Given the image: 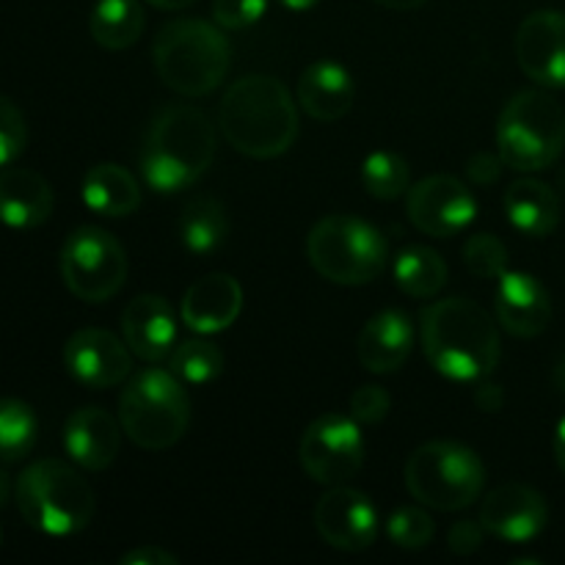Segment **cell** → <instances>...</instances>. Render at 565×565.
I'll return each mask as SVG.
<instances>
[{
    "instance_id": "cell-26",
    "label": "cell",
    "mask_w": 565,
    "mask_h": 565,
    "mask_svg": "<svg viewBox=\"0 0 565 565\" xmlns=\"http://www.w3.org/2000/svg\"><path fill=\"white\" fill-rule=\"evenodd\" d=\"M147 28V11L141 0H97L88 17L92 39L105 50L132 47Z\"/></svg>"
},
{
    "instance_id": "cell-18",
    "label": "cell",
    "mask_w": 565,
    "mask_h": 565,
    "mask_svg": "<svg viewBox=\"0 0 565 565\" xmlns=\"http://www.w3.org/2000/svg\"><path fill=\"white\" fill-rule=\"evenodd\" d=\"M121 423L99 406H83L66 417L64 450L86 472H103L121 450Z\"/></svg>"
},
{
    "instance_id": "cell-22",
    "label": "cell",
    "mask_w": 565,
    "mask_h": 565,
    "mask_svg": "<svg viewBox=\"0 0 565 565\" xmlns=\"http://www.w3.org/2000/svg\"><path fill=\"white\" fill-rule=\"evenodd\" d=\"M356 86L351 72L337 61H315L298 77V108L315 121H340L351 114Z\"/></svg>"
},
{
    "instance_id": "cell-12",
    "label": "cell",
    "mask_w": 565,
    "mask_h": 565,
    "mask_svg": "<svg viewBox=\"0 0 565 565\" xmlns=\"http://www.w3.org/2000/svg\"><path fill=\"white\" fill-rule=\"evenodd\" d=\"M406 213L423 235L456 237L475 221L478 202L458 177L430 174L408 188Z\"/></svg>"
},
{
    "instance_id": "cell-39",
    "label": "cell",
    "mask_w": 565,
    "mask_h": 565,
    "mask_svg": "<svg viewBox=\"0 0 565 565\" xmlns=\"http://www.w3.org/2000/svg\"><path fill=\"white\" fill-rule=\"evenodd\" d=\"M180 557L160 546H138V550L121 555V565H177Z\"/></svg>"
},
{
    "instance_id": "cell-34",
    "label": "cell",
    "mask_w": 565,
    "mask_h": 565,
    "mask_svg": "<svg viewBox=\"0 0 565 565\" xmlns=\"http://www.w3.org/2000/svg\"><path fill=\"white\" fill-rule=\"evenodd\" d=\"M28 143V125L22 110L0 94V169L14 163Z\"/></svg>"
},
{
    "instance_id": "cell-25",
    "label": "cell",
    "mask_w": 565,
    "mask_h": 565,
    "mask_svg": "<svg viewBox=\"0 0 565 565\" xmlns=\"http://www.w3.org/2000/svg\"><path fill=\"white\" fill-rule=\"evenodd\" d=\"M83 204L105 218H125L141 207V185L119 163H99L88 169L81 185Z\"/></svg>"
},
{
    "instance_id": "cell-40",
    "label": "cell",
    "mask_w": 565,
    "mask_h": 565,
    "mask_svg": "<svg viewBox=\"0 0 565 565\" xmlns=\"http://www.w3.org/2000/svg\"><path fill=\"white\" fill-rule=\"evenodd\" d=\"M475 406L486 414H497L505 406V390L500 384H494V381L483 379L478 384V390H475Z\"/></svg>"
},
{
    "instance_id": "cell-1",
    "label": "cell",
    "mask_w": 565,
    "mask_h": 565,
    "mask_svg": "<svg viewBox=\"0 0 565 565\" xmlns=\"http://www.w3.org/2000/svg\"><path fill=\"white\" fill-rule=\"evenodd\" d=\"M500 323L472 298H445L425 307L419 340L425 359L450 381H483L502 356Z\"/></svg>"
},
{
    "instance_id": "cell-20",
    "label": "cell",
    "mask_w": 565,
    "mask_h": 565,
    "mask_svg": "<svg viewBox=\"0 0 565 565\" xmlns=\"http://www.w3.org/2000/svg\"><path fill=\"white\" fill-rule=\"evenodd\" d=\"M243 312V287L230 274H207L188 287L180 318L196 334L226 331Z\"/></svg>"
},
{
    "instance_id": "cell-4",
    "label": "cell",
    "mask_w": 565,
    "mask_h": 565,
    "mask_svg": "<svg viewBox=\"0 0 565 565\" xmlns=\"http://www.w3.org/2000/svg\"><path fill=\"white\" fill-rule=\"evenodd\" d=\"M152 64L166 88L182 97H204L226 81L232 47L213 22L180 17L154 36Z\"/></svg>"
},
{
    "instance_id": "cell-33",
    "label": "cell",
    "mask_w": 565,
    "mask_h": 565,
    "mask_svg": "<svg viewBox=\"0 0 565 565\" xmlns=\"http://www.w3.org/2000/svg\"><path fill=\"white\" fill-rule=\"evenodd\" d=\"M434 519L425 511V505L419 508V502L417 505L401 508V511L392 513L390 522H386V535H390L392 544L408 552L425 550V546L430 544V539H434Z\"/></svg>"
},
{
    "instance_id": "cell-45",
    "label": "cell",
    "mask_w": 565,
    "mask_h": 565,
    "mask_svg": "<svg viewBox=\"0 0 565 565\" xmlns=\"http://www.w3.org/2000/svg\"><path fill=\"white\" fill-rule=\"evenodd\" d=\"M281 6H287V9H292V11H307V9H312V6H318L320 0H279Z\"/></svg>"
},
{
    "instance_id": "cell-29",
    "label": "cell",
    "mask_w": 565,
    "mask_h": 565,
    "mask_svg": "<svg viewBox=\"0 0 565 565\" xmlns=\"http://www.w3.org/2000/svg\"><path fill=\"white\" fill-rule=\"evenodd\" d=\"M39 419L28 403L17 397H0V461L17 463L36 447Z\"/></svg>"
},
{
    "instance_id": "cell-46",
    "label": "cell",
    "mask_w": 565,
    "mask_h": 565,
    "mask_svg": "<svg viewBox=\"0 0 565 565\" xmlns=\"http://www.w3.org/2000/svg\"><path fill=\"white\" fill-rule=\"evenodd\" d=\"M552 381H555L557 390H561L563 395H565V356L555 364V373H552Z\"/></svg>"
},
{
    "instance_id": "cell-23",
    "label": "cell",
    "mask_w": 565,
    "mask_h": 565,
    "mask_svg": "<svg viewBox=\"0 0 565 565\" xmlns=\"http://www.w3.org/2000/svg\"><path fill=\"white\" fill-rule=\"evenodd\" d=\"M55 193L33 169H0V224L11 230H36L53 215Z\"/></svg>"
},
{
    "instance_id": "cell-27",
    "label": "cell",
    "mask_w": 565,
    "mask_h": 565,
    "mask_svg": "<svg viewBox=\"0 0 565 565\" xmlns=\"http://www.w3.org/2000/svg\"><path fill=\"white\" fill-rule=\"evenodd\" d=\"M177 230H180V241L188 252L213 254L230 235V221H226L224 204L213 196L193 199L182 210Z\"/></svg>"
},
{
    "instance_id": "cell-21",
    "label": "cell",
    "mask_w": 565,
    "mask_h": 565,
    "mask_svg": "<svg viewBox=\"0 0 565 565\" xmlns=\"http://www.w3.org/2000/svg\"><path fill=\"white\" fill-rule=\"evenodd\" d=\"M414 340H417L414 320L403 309H384V312L373 315L359 334V362L367 373H397L412 356Z\"/></svg>"
},
{
    "instance_id": "cell-15",
    "label": "cell",
    "mask_w": 565,
    "mask_h": 565,
    "mask_svg": "<svg viewBox=\"0 0 565 565\" xmlns=\"http://www.w3.org/2000/svg\"><path fill=\"white\" fill-rule=\"evenodd\" d=\"M516 61L524 75L546 88H565V14L533 11L516 31Z\"/></svg>"
},
{
    "instance_id": "cell-36",
    "label": "cell",
    "mask_w": 565,
    "mask_h": 565,
    "mask_svg": "<svg viewBox=\"0 0 565 565\" xmlns=\"http://www.w3.org/2000/svg\"><path fill=\"white\" fill-rule=\"evenodd\" d=\"M392 408V397L384 386L364 384L351 395V417L359 425H379L384 423Z\"/></svg>"
},
{
    "instance_id": "cell-44",
    "label": "cell",
    "mask_w": 565,
    "mask_h": 565,
    "mask_svg": "<svg viewBox=\"0 0 565 565\" xmlns=\"http://www.w3.org/2000/svg\"><path fill=\"white\" fill-rule=\"evenodd\" d=\"M11 494H14V486H11L9 475H6L3 469H0V508H3L6 502L11 500Z\"/></svg>"
},
{
    "instance_id": "cell-2",
    "label": "cell",
    "mask_w": 565,
    "mask_h": 565,
    "mask_svg": "<svg viewBox=\"0 0 565 565\" xmlns=\"http://www.w3.org/2000/svg\"><path fill=\"white\" fill-rule=\"evenodd\" d=\"M226 143L254 160L285 154L298 138V99L274 75H246L226 88L218 108Z\"/></svg>"
},
{
    "instance_id": "cell-31",
    "label": "cell",
    "mask_w": 565,
    "mask_h": 565,
    "mask_svg": "<svg viewBox=\"0 0 565 565\" xmlns=\"http://www.w3.org/2000/svg\"><path fill=\"white\" fill-rule=\"evenodd\" d=\"M171 373L182 381V384L202 386L210 384L224 370V353L215 342L210 340H188L171 351Z\"/></svg>"
},
{
    "instance_id": "cell-32",
    "label": "cell",
    "mask_w": 565,
    "mask_h": 565,
    "mask_svg": "<svg viewBox=\"0 0 565 565\" xmlns=\"http://www.w3.org/2000/svg\"><path fill=\"white\" fill-rule=\"evenodd\" d=\"M463 265L478 279H500L508 270V246L494 232H478L463 243Z\"/></svg>"
},
{
    "instance_id": "cell-17",
    "label": "cell",
    "mask_w": 565,
    "mask_h": 565,
    "mask_svg": "<svg viewBox=\"0 0 565 565\" xmlns=\"http://www.w3.org/2000/svg\"><path fill=\"white\" fill-rule=\"evenodd\" d=\"M494 312L500 329L519 340H533L544 334L552 323L550 290L533 274L505 270L497 285Z\"/></svg>"
},
{
    "instance_id": "cell-7",
    "label": "cell",
    "mask_w": 565,
    "mask_h": 565,
    "mask_svg": "<svg viewBox=\"0 0 565 565\" xmlns=\"http://www.w3.org/2000/svg\"><path fill=\"white\" fill-rule=\"evenodd\" d=\"M307 259L326 281L362 287L379 279L390 263V246L379 226L359 215H326L307 237Z\"/></svg>"
},
{
    "instance_id": "cell-47",
    "label": "cell",
    "mask_w": 565,
    "mask_h": 565,
    "mask_svg": "<svg viewBox=\"0 0 565 565\" xmlns=\"http://www.w3.org/2000/svg\"><path fill=\"white\" fill-rule=\"evenodd\" d=\"M0 546H3V527H0Z\"/></svg>"
},
{
    "instance_id": "cell-35",
    "label": "cell",
    "mask_w": 565,
    "mask_h": 565,
    "mask_svg": "<svg viewBox=\"0 0 565 565\" xmlns=\"http://www.w3.org/2000/svg\"><path fill=\"white\" fill-rule=\"evenodd\" d=\"M268 0H213V20L226 31H243L263 20Z\"/></svg>"
},
{
    "instance_id": "cell-10",
    "label": "cell",
    "mask_w": 565,
    "mask_h": 565,
    "mask_svg": "<svg viewBox=\"0 0 565 565\" xmlns=\"http://www.w3.org/2000/svg\"><path fill=\"white\" fill-rule=\"evenodd\" d=\"M58 265L66 290L86 303L114 298L130 270L121 243L99 226H77L61 246Z\"/></svg>"
},
{
    "instance_id": "cell-6",
    "label": "cell",
    "mask_w": 565,
    "mask_h": 565,
    "mask_svg": "<svg viewBox=\"0 0 565 565\" xmlns=\"http://www.w3.org/2000/svg\"><path fill=\"white\" fill-rule=\"evenodd\" d=\"M119 423L132 445L163 452L188 434L191 397L171 370H141L121 392Z\"/></svg>"
},
{
    "instance_id": "cell-16",
    "label": "cell",
    "mask_w": 565,
    "mask_h": 565,
    "mask_svg": "<svg viewBox=\"0 0 565 565\" xmlns=\"http://www.w3.org/2000/svg\"><path fill=\"white\" fill-rule=\"evenodd\" d=\"M550 522V508L541 491L527 483H505L486 494L480 505V524L486 533L508 544H527L539 539Z\"/></svg>"
},
{
    "instance_id": "cell-3",
    "label": "cell",
    "mask_w": 565,
    "mask_h": 565,
    "mask_svg": "<svg viewBox=\"0 0 565 565\" xmlns=\"http://www.w3.org/2000/svg\"><path fill=\"white\" fill-rule=\"evenodd\" d=\"M218 132L202 108L163 105L152 116L141 147V177L152 191L180 193L202 180L215 160Z\"/></svg>"
},
{
    "instance_id": "cell-13",
    "label": "cell",
    "mask_w": 565,
    "mask_h": 565,
    "mask_svg": "<svg viewBox=\"0 0 565 565\" xmlns=\"http://www.w3.org/2000/svg\"><path fill=\"white\" fill-rule=\"evenodd\" d=\"M315 527L331 550L364 552L379 539V511L362 491L329 486L315 505Z\"/></svg>"
},
{
    "instance_id": "cell-43",
    "label": "cell",
    "mask_w": 565,
    "mask_h": 565,
    "mask_svg": "<svg viewBox=\"0 0 565 565\" xmlns=\"http://www.w3.org/2000/svg\"><path fill=\"white\" fill-rule=\"evenodd\" d=\"M152 9H160V11H182L188 9V6H193L196 0H147Z\"/></svg>"
},
{
    "instance_id": "cell-9",
    "label": "cell",
    "mask_w": 565,
    "mask_h": 565,
    "mask_svg": "<svg viewBox=\"0 0 565 565\" xmlns=\"http://www.w3.org/2000/svg\"><path fill=\"white\" fill-rule=\"evenodd\" d=\"M406 489L419 505L441 513H456L469 508L486 486V467L478 452L458 441L436 439L417 447L408 456Z\"/></svg>"
},
{
    "instance_id": "cell-28",
    "label": "cell",
    "mask_w": 565,
    "mask_h": 565,
    "mask_svg": "<svg viewBox=\"0 0 565 565\" xmlns=\"http://www.w3.org/2000/svg\"><path fill=\"white\" fill-rule=\"evenodd\" d=\"M395 281L406 296L434 298L447 285V263L428 246H408L395 257Z\"/></svg>"
},
{
    "instance_id": "cell-37",
    "label": "cell",
    "mask_w": 565,
    "mask_h": 565,
    "mask_svg": "<svg viewBox=\"0 0 565 565\" xmlns=\"http://www.w3.org/2000/svg\"><path fill=\"white\" fill-rule=\"evenodd\" d=\"M483 539H486V527L478 522H472V519H463V522H456L450 527V533H447V546H450L452 555H475V552L483 546Z\"/></svg>"
},
{
    "instance_id": "cell-42",
    "label": "cell",
    "mask_w": 565,
    "mask_h": 565,
    "mask_svg": "<svg viewBox=\"0 0 565 565\" xmlns=\"http://www.w3.org/2000/svg\"><path fill=\"white\" fill-rule=\"evenodd\" d=\"M375 3L392 11H412V9H419L423 3H428V0H375Z\"/></svg>"
},
{
    "instance_id": "cell-19",
    "label": "cell",
    "mask_w": 565,
    "mask_h": 565,
    "mask_svg": "<svg viewBox=\"0 0 565 565\" xmlns=\"http://www.w3.org/2000/svg\"><path fill=\"white\" fill-rule=\"evenodd\" d=\"M121 334L138 359L149 364L163 362L171 356L177 342L174 309L163 296H154V292L136 296L121 312Z\"/></svg>"
},
{
    "instance_id": "cell-11",
    "label": "cell",
    "mask_w": 565,
    "mask_h": 565,
    "mask_svg": "<svg viewBox=\"0 0 565 565\" xmlns=\"http://www.w3.org/2000/svg\"><path fill=\"white\" fill-rule=\"evenodd\" d=\"M298 461L307 478L320 486H342L364 463L362 425L351 414H323L301 436Z\"/></svg>"
},
{
    "instance_id": "cell-14",
    "label": "cell",
    "mask_w": 565,
    "mask_h": 565,
    "mask_svg": "<svg viewBox=\"0 0 565 565\" xmlns=\"http://www.w3.org/2000/svg\"><path fill=\"white\" fill-rule=\"evenodd\" d=\"M125 340L108 329H77L64 345V367L88 390H108L130 379L132 359Z\"/></svg>"
},
{
    "instance_id": "cell-30",
    "label": "cell",
    "mask_w": 565,
    "mask_h": 565,
    "mask_svg": "<svg viewBox=\"0 0 565 565\" xmlns=\"http://www.w3.org/2000/svg\"><path fill=\"white\" fill-rule=\"evenodd\" d=\"M362 185L379 202H395L412 188V169L397 152H373L362 163Z\"/></svg>"
},
{
    "instance_id": "cell-8",
    "label": "cell",
    "mask_w": 565,
    "mask_h": 565,
    "mask_svg": "<svg viewBox=\"0 0 565 565\" xmlns=\"http://www.w3.org/2000/svg\"><path fill=\"white\" fill-rule=\"evenodd\" d=\"M565 149L563 105L541 88L511 97L497 121V152L513 171H544Z\"/></svg>"
},
{
    "instance_id": "cell-38",
    "label": "cell",
    "mask_w": 565,
    "mask_h": 565,
    "mask_svg": "<svg viewBox=\"0 0 565 565\" xmlns=\"http://www.w3.org/2000/svg\"><path fill=\"white\" fill-rule=\"evenodd\" d=\"M502 169H505V160L500 158V152H475L467 163V177L475 185L489 188L500 180Z\"/></svg>"
},
{
    "instance_id": "cell-24",
    "label": "cell",
    "mask_w": 565,
    "mask_h": 565,
    "mask_svg": "<svg viewBox=\"0 0 565 565\" xmlns=\"http://www.w3.org/2000/svg\"><path fill=\"white\" fill-rule=\"evenodd\" d=\"M505 215L522 235L546 237L561 224V199L546 182L522 177L505 191Z\"/></svg>"
},
{
    "instance_id": "cell-41",
    "label": "cell",
    "mask_w": 565,
    "mask_h": 565,
    "mask_svg": "<svg viewBox=\"0 0 565 565\" xmlns=\"http://www.w3.org/2000/svg\"><path fill=\"white\" fill-rule=\"evenodd\" d=\"M555 461L561 467V472L565 475V417L557 423L555 430Z\"/></svg>"
},
{
    "instance_id": "cell-5",
    "label": "cell",
    "mask_w": 565,
    "mask_h": 565,
    "mask_svg": "<svg viewBox=\"0 0 565 565\" xmlns=\"http://www.w3.org/2000/svg\"><path fill=\"white\" fill-rule=\"evenodd\" d=\"M14 502L33 530L55 539L77 535L94 519V491L72 463L39 458L20 472Z\"/></svg>"
}]
</instances>
